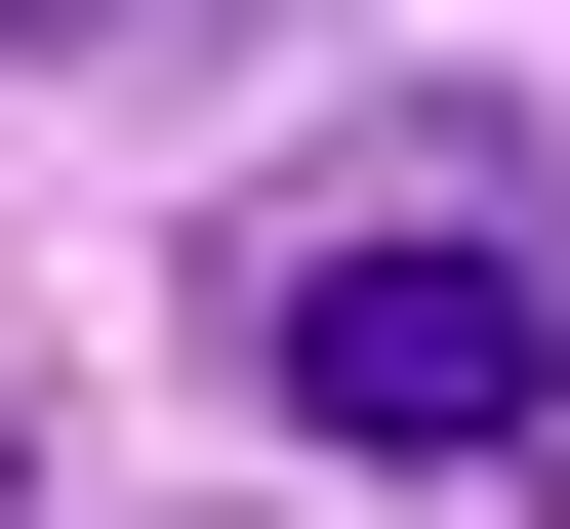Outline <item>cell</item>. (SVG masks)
<instances>
[{
	"label": "cell",
	"mask_w": 570,
	"mask_h": 529,
	"mask_svg": "<svg viewBox=\"0 0 570 529\" xmlns=\"http://www.w3.org/2000/svg\"><path fill=\"white\" fill-rule=\"evenodd\" d=\"M0 41H82V0H0Z\"/></svg>",
	"instance_id": "obj_2"
},
{
	"label": "cell",
	"mask_w": 570,
	"mask_h": 529,
	"mask_svg": "<svg viewBox=\"0 0 570 529\" xmlns=\"http://www.w3.org/2000/svg\"><path fill=\"white\" fill-rule=\"evenodd\" d=\"M285 408L367 448V489H489V448H570V285L489 245V204H407V245H285Z\"/></svg>",
	"instance_id": "obj_1"
}]
</instances>
